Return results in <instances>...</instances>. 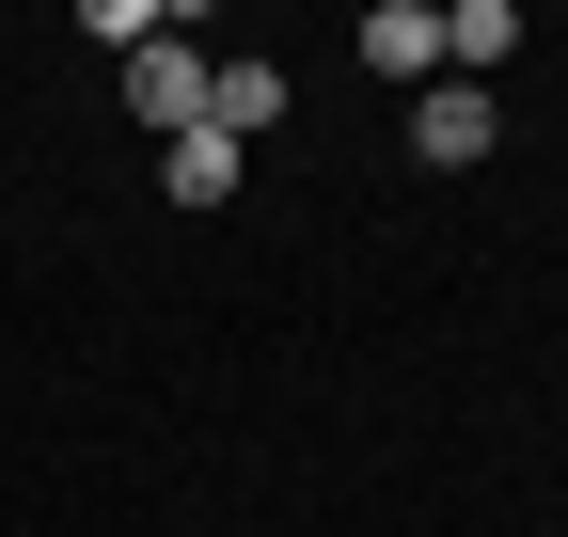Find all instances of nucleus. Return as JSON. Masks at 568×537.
I'll return each instance as SVG.
<instances>
[{
	"instance_id": "nucleus-4",
	"label": "nucleus",
	"mask_w": 568,
	"mask_h": 537,
	"mask_svg": "<svg viewBox=\"0 0 568 537\" xmlns=\"http://www.w3.org/2000/svg\"><path fill=\"white\" fill-rule=\"evenodd\" d=\"M205 126H222V143L284 126V63H268V48H222V63H205Z\"/></svg>"
},
{
	"instance_id": "nucleus-2",
	"label": "nucleus",
	"mask_w": 568,
	"mask_h": 537,
	"mask_svg": "<svg viewBox=\"0 0 568 537\" xmlns=\"http://www.w3.org/2000/svg\"><path fill=\"white\" fill-rule=\"evenodd\" d=\"M347 63H379V80H443V0H364Z\"/></svg>"
},
{
	"instance_id": "nucleus-5",
	"label": "nucleus",
	"mask_w": 568,
	"mask_h": 537,
	"mask_svg": "<svg viewBox=\"0 0 568 537\" xmlns=\"http://www.w3.org/2000/svg\"><path fill=\"white\" fill-rule=\"evenodd\" d=\"M521 48V0H443V80H474L489 95V63Z\"/></svg>"
},
{
	"instance_id": "nucleus-3",
	"label": "nucleus",
	"mask_w": 568,
	"mask_h": 537,
	"mask_svg": "<svg viewBox=\"0 0 568 537\" xmlns=\"http://www.w3.org/2000/svg\"><path fill=\"white\" fill-rule=\"evenodd\" d=\"M410 159H426V174H474V159H489V95H474V80H426V95H410Z\"/></svg>"
},
{
	"instance_id": "nucleus-1",
	"label": "nucleus",
	"mask_w": 568,
	"mask_h": 537,
	"mask_svg": "<svg viewBox=\"0 0 568 537\" xmlns=\"http://www.w3.org/2000/svg\"><path fill=\"white\" fill-rule=\"evenodd\" d=\"M205 63H222V48H174V32L126 48V111L159 126V143H190V126H205Z\"/></svg>"
},
{
	"instance_id": "nucleus-6",
	"label": "nucleus",
	"mask_w": 568,
	"mask_h": 537,
	"mask_svg": "<svg viewBox=\"0 0 568 537\" xmlns=\"http://www.w3.org/2000/svg\"><path fill=\"white\" fill-rule=\"evenodd\" d=\"M159 190H174V206H222V190H237V143H222V126H190V143H159Z\"/></svg>"
}]
</instances>
